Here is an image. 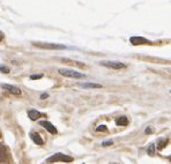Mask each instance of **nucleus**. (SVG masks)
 <instances>
[{"label":"nucleus","instance_id":"16","mask_svg":"<svg viewBox=\"0 0 171 164\" xmlns=\"http://www.w3.org/2000/svg\"><path fill=\"white\" fill-rule=\"evenodd\" d=\"M42 77H43L42 74H36V75L30 76V79H31V80H38V79H42Z\"/></svg>","mask_w":171,"mask_h":164},{"label":"nucleus","instance_id":"20","mask_svg":"<svg viewBox=\"0 0 171 164\" xmlns=\"http://www.w3.org/2000/svg\"><path fill=\"white\" fill-rule=\"evenodd\" d=\"M4 37H5V36H4V32H2V31H0V42L4 39Z\"/></svg>","mask_w":171,"mask_h":164},{"label":"nucleus","instance_id":"10","mask_svg":"<svg viewBox=\"0 0 171 164\" xmlns=\"http://www.w3.org/2000/svg\"><path fill=\"white\" fill-rule=\"evenodd\" d=\"M31 139H33V141H34L36 145H43L44 143L38 133H31Z\"/></svg>","mask_w":171,"mask_h":164},{"label":"nucleus","instance_id":"1","mask_svg":"<svg viewBox=\"0 0 171 164\" xmlns=\"http://www.w3.org/2000/svg\"><path fill=\"white\" fill-rule=\"evenodd\" d=\"M59 74L63 76H66V77H72V79H85L86 75L82 74L80 72H76L74 70H67V68H60L58 70Z\"/></svg>","mask_w":171,"mask_h":164},{"label":"nucleus","instance_id":"18","mask_svg":"<svg viewBox=\"0 0 171 164\" xmlns=\"http://www.w3.org/2000/svg\"><path fill=\"white\" fill-rule=\"evenodd\" d=\"M97 132H101V131H106V126L105 125H101V126H98L96 128Z\"/></svg>","mask_w":171,"mask_h":164},{"label":"nucleus","instance_id":"2","mask_svg":"<svg viewBox=\"0 0 171 164\" xmlns=\"http://www.w3.org/2000/svg\"><path fill=\"white\" fill-rule=\"evenodd\" d=\"M35 46L40 47V49H47V50H63L66 49L65 45L61 44H54V43H43V42H33Z\"/></svg>","mask_w":171,"mask_h":164},{"label":"nucleus","instance_id":"13","mask_svg":"<svg viewBox=\"0 0 171 164\" xmlns=\"http://www.w3.org/2000/svg\"><path fill=\"white\" fill-rule=\"evenodd\" d=\"M166 143H168V140H161L160 142H159V149H163L164 147L166 146Z\"/></svg>","mask_w":171,"mask_h":164},{"label":"nucleus","instance_id":"8","mask_svg":"<svg viewBox=\"0 0 171 164\" xmlns=\"http://www.w3.org/2000/svg\"><path fill=\"white\" fill-rule=\"evenodd\" d=\"M79 87L83 89H88V88H95V89H98V88H102V86L101 84H98V83H79L78 84Z\"/></svg>","mask_w":171,"mask_h":164},{"label":"nucleus","instance_id":"6","mask_svg":"<svg viewBox=\"0 0 171 164\" xmlns=\"http://www.w3.org/2000/svg\"><path fill=\"white\" fill-rule=\"evenodd\" d=\"M130 42H131L133 45H142V44H150V42L143 37H139V36H133L130 38Z\"/></svg>","mask_w":171,"mask_h":164},{"label":"nucleus","instance_id":"12","mask_svg":"<svg viewBox=\"0 0 171 164\" xmlns=\"http://www.w3.org/2000/svg\"><path fill=\"white\" fill-rule=\"evenodd\" d=\"M6 158H7V152H6L5 147L0 145V162H4Z\"/></svg>","mask_w":171,"mask_h":164},{"label":"nucleus","instance_id":"5","mask_svg":"<svg viewBox=\"0 0 171 164\" xmlns=\"http://www.w3.org/2000/svg\"><path fill=\"white\" fill-rule=\"evenodd\" d=\"M0 87H1L2 89H5V90H7V91H9V93L13 95H21V89L15 87V86L2 83V84H0Z\"/></svg>","mask_w":171,"mask_h":164},{"label":"nucleus","instance_id":"7","mask_svg":"<svg viewBox=\"0 0 171 164\" xmlns=\"http://www.w3.org/2000/svg\"><path fill=\"white\" fill-rule=\"evenodd\" d=\"M40 126H43L46 131H49L51 134H56L57 133V128L52 125L51 123H49V121H45V120H43V121H40Z\"/></svg>","mask_w":171,"mask_h":164},{"label":"nucleus","instance_id":"14","mask_svg":"<svg viewBox=\"0 0 171 164\" xmlns=\"http://www.w3.org/2000/svg\"><path fill=\"white\" fill-rule=\"evenodd\" d=\"M0 72H2V73H5V74H8V73H9V68H8L7 66L1 65V66H0Z\"/></svg>","mask_w":171,"mask_h":164},{"label":"nucleus","instance_id":"19","mask_svg":"<svg viewBox=\"0 0 171 164\" xmlns=\"http://www.w3.org/2000/svg\"><path fill=\"white\" fill-rule=\"evenodd\" d=\"M49 97V95L47 94H43L42 96H40V100H44V98H47Z\"/></svg>","mask_w":171,"mask_h":164},{"label":"nucleus","instance_id":"4","mask_svg":"<svg viewBox=\"0 0 171 164\" xmlns=\"http://www.w3.org/2000/svg\"><path fill=\"white\" fill-rule=\"evenodd\" d=\"M101 65L108 67V68H112V70H121V68H126V65L120 63V61H101Z\"/></svg>","mask_w":171,"mask_h":164},{"label":"nucleus","instance_id":"21","mask_svg":"<svg viewBox=\"0 0 171 164\" xmlns=\"http://www.w3.org/2000/svg\"><path fill=\"white\" fill-rule=\"evenodd\" d=\"M146 133H152V129H150V128H147V129H146Z\"/></svg>","mask_w":171,"mask_h":164},{"label":"nucleus","instance_id":"17","mask_svg":"<svg viewBox=\"0 0 171 164\" xmlns=\"http://www.w3.org/2000/svg\"><path fill=\"white\" fill-rule=\"evenodd\" d=\"M154 145H150L149 146V149H148V154L149 155H154Z\"/></svg>","mask_w":171,"mask_h":164},{"label":"nucleus","instance_id":"11","mask_svg":"<svg viewBox=\"0 0 171 164\" xmlns=\"http://www.w3.org/2000/svg\"><path fill=\"white\" fill-rule=\"evenodd\" d=\"M116 124H117L118 126H126V125L128 124V119L126 117H119V118H117Z\"/></svg>","mask_w":171,"mask_h":164},{"label":"nucleus","instance_id":"3","mask_svg":"<svg viewBox=\"0 0 171 164\" xmlns=\"http://www.w3.org/2000/svg\"><path fill=\"white\" fill-rule=\"evenodd\" d=\"M73 161V158L67 156V155H65V154H54L53 156L47 159V162H72Z\"/></svg>","mask_w":171,"mask_h":164},{"label":"nucleus","instance_id":"15","mask_svg":"<svg viewBox=\"0 0 171 164\" xmlns=\"http://www.w3.org/2000/svg\"><path fill=\"white\" fill-rule=\"evenodd\" d=\"M113 145V142L110 140V141H104V142H102V146L103 147H109V146H112Z\"/></svg>","mask_w":171,"mask_h":164},{"label":"nucleus","instance_id":"9","mask_svg":"<svg viewBox=\"0 0 171 164\" xmlns=\"http://www.w3.org/2000/svg\"><path fill=\"white\" fill-rule=\"evenodd\" d=\"M28 116L29 118L31 119V120H36V119H38L40 117H42V113L38 112L37 110H29L28 111Z\"/></svg>","mask_w":171,"mask_h":164}]
</instances>
